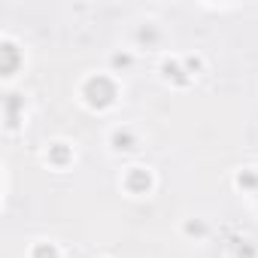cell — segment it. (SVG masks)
I'll return each instance as SVG.
<instances>
[{"label":"cell","instance_id":"1","mask_svg":"<svg viewBox=\"0 0 258 258\" xmlns=\"http://www.w3.org/2000/svg\"><path fill=\"white\" fill-rule=\"evenodd\" d=\"M37 258H52V249H40V252H37Z\"/></svg>","mask_w":258,"mask_h":258}]
</instances>
